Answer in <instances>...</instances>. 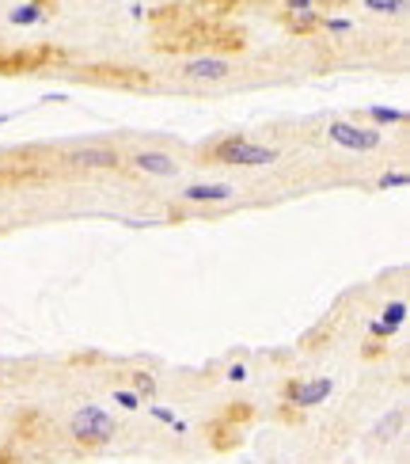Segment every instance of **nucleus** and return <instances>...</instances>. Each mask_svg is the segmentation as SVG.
Masks as SVG:
<instances>
[{
  "label": "nucleus",
  "mask_w": 410,
  "mask_h": 464,
  "mask_svg": "<svg viewBox=\"0 0 410 464\" xmlns=\"http://www.w3.org/2000/svg\"><path fill=\"white\" fill-rule=\"evenodd\" d=\"M334 392V381L331 377H312V381H300V377H289L281 385V403H293V407H315V403H323L327 396Z\"/></svg>",
  "instance_id": "nucleus-7"
},
{
  "label": "nucleus",
  "mask_w": 410,
  "mask_h": 464,
  "mask_svg": "<svg viewBox=\"0 0 410 464\" xmlns=\"http://www.w3.org/2000/svg\"><path fill=\"white\" fill-rule=\"evenodd\" d=\"M205 438H209V446L217 453H232V449H240L243 434H240V427H228V422L213 419V422H205Z\"/></svg>",
  "instance_id": "nucleus-13"
},
{
  "label": "nucleus",
  "mask_w": 410,
  "mask_h": 464,
  "mask_svg": "<svg viewBox=\"0 0 410 464\" xmlns=\"http://www.w3.org/2000/svg\"><path fill=\"white\" fill-rule=\"evenodd\" d=\"M232 190L235 187H228V183H194L182 190V198L187 202H228Z\"/></svg>",
  "instance_id": "nucleus-15"
},
{
  "label": "nucleus",
  "mask_w": 410,
  "mask_h": 464,
  "mask_svg": "<svg viewBox=\"0 0 410 464\" xmlns=\"http://www.w3.org/2000/svg\"><path fill=\"white\" fill-rule=\"evenodd\" d=\"M148 411H152V415H156L160 422H168V427L175 430V434H182V430H187V427H182V419H175L168 407H160V403H148Z\"/></svg>",
  "instance_id": "nucleus-23"
},
{
  "label": "nucleus",
  "mask_w": 410,
  "mask_h": 464,
  "mask_svg": "<svg viewBox=\"0 0 410 464\" xmlns=\"http://www.w3.org/2000/svg\"><path fill=\"white\" fill-rule=\"evenodd\" d=\"M410 175L406 171H387V175H380V190H392V187H406Z\"/></svg>",
  "instance_id": "nucleus-24"
},
{
  "label": "nucleus",
  "mask_w": 410,
  "mask_h": 464,
  "mask_svg": "<svg viewBox=\"0 0 410 464\" xmlns=\"http://www.w3.org/2000/svg\"><path fill=\"white\" fill-rule=\"evenodd\" d=\"M365 8H373V12H380V16H392V12H403L406 0H365Z\"/></svg>",
  "instance_id": "nucleus-22"
},
{
  "label": "nucleus",
  "mask_w": 410,
  "mask_h": 464,
  "mask_svg": "<svg viewBox=\"0 0 410 464\" xmlns=\"http://www.w3.org/2000/svg\"><path fill=\"white\" fill-rule=\"evenodd\" d=\"M365 115H368V122H373V126H399V122H406V110H399V107H368Z\"/></svg>",
  "instance_id": "nucleus-18"
},
{
  "label": "nucleus",
  "mask_w": 410,
  "mask_h": 464,
  "mask_svg": "<svg viewBox=\"0 0 410 464\" xmlns=\"http://www.w3.org/2000/svg\"><path fill=\"white\" fill-rule=\"evenodd\" d=\"M84 84H102V88H152V73L148 69H137V65H118V62H99V65H84L76 73Z\"/></svg>",
  "instance_id": "nucleus-5"
},
{
  "label": "nucleus",
  "mask_w": 410,
  "mask_h": 464,
  "mask_svg": "<svg viewBox=\"0 0 410 464\" xmlns=\"http://www.w3.org/2000/svg\"><path fill=\"white\" fill-rule=\"evenodd\" d=\"M331 141L342 149H350V153H373V149H380L384 134L373 126H357V122H331Z\"/></svg>",
  "instance_id": "nucleus-8"
},
{
  "label": "nucleus",
  "mask_w": 410,
  "mask_h": 464,
  "mask_svg": "<svg viewBox=\"0 0 410 464\" xmlns=\"http://www.w3.org/2000/svg\"><path fill=\"white\" fill-rule=\"evenodd\" d=\"M65 65V50L57 42H35V46H0V76H23V73H42V69Z\"/></svg>",
  "instance_id": "nucleus-3"
},
{
  "label": "nucleus",
  "mask_w": 410,
  "mask_h": 464,
  "mask_svg": "<svg viewBox=\"0 0 410 464\" xmlns=\"http://www.w3.org/2000/svg\"><path fill=\"white\" fill-rule=\"evenodd\" d=\"M281 419L285 422H304V411L293 407V403H281Z\"/></svg>",
  "instance_id": "nucleus-27"
},
{
  "label": "nucleus",
  "mask_w": 410,
  "mask_h": 464,
  "mask_svg": "<svg viewBox=\"0 0 410 464\" xmlns=\"http://www.w3.org/2000/svg\"><path fill=\"white\" fill-rule=\"evenodd\" d=\"M221 422H228V427H247V422L254 419V403H224L221 407V415H217Z\"/></svg>",
  "instance_id": "nucleus-17"
},
{
  "label": "nucleus",
  "mask_w": 410,
  "mask_h": 464,
  "mask_svg": "<svg viewBox=\"0 0 410 464\" xmlns=\"http://www.w3.org/2000/svg\"><path fill=\"white\" fill-rule=\"evenodd\" d=\"M8 19H12L16 27H27V23H38V19H42V12H38L35 4H23V8H16V12L8 16Z\"/></svg>",
  "instance_id": "nucleus-21"
},
{
  "label": "nucleus",
  "mask_w": 410,
  "mask_h": 464,
  "mask_svg": "<svg viewBox=\"0 0 410 464\" xmlns=\"http://www.w3.org/2000/svg\"><path fill=\"white\" fill-rule=\"evenodd\" d=\"M278 19H281L285 31L296 35V38H308V35L320 31V12L312 8V0H285Z\"/></svg>",
  "instance_id": "nucleus-9"
},
{
  "label": "nucleus",
  "mask_w": 410,
  "mask_h": 464,
  "mask_svg": "<svg viewBox=\"0 0 410 464\" xmlns=\"http://www.w3.org/2000/svg\"><path fill=\"white\" fill-rule=\"evenodd\" d=\"M194 19V8L182 4V0H171V4H160L148 12V23L156 27V31H171V27H182Z\"/></svg>",
  "instance_id": "nucleus-12"
},
{
  "label": "nucleus",
  "mask_w": 410,
  "mask_h": 464,
  "mask_svg": "<svg viewBox=\"0 0 410 464\" xmlns=\"http://www.w3.org/2000/svg\"><path fill=\"white\" fill-rule=\"evenodd\" d=\"M73 168H88V171H99V168H118L122 156L115 153V149L107 145H84V149H73V153L65 156Z\"/></svg>",
  "instance_id": "nucleus-11"
},
{
  "label": "nucleus",
  "mask_w": 410,
  "mask_h": 464,
  "mask_svg": "<svg viewBox=\"0 0 410 464\" xmlns=\"http://www.w3.org/2000/svg\"><path fill=\"white\" fill-rule=\"evenodd\" d=\"M380 324H384L387 331H392V335L406 324V305H403V301H395V305H387V308L380 312Z\"/></svg>",
  "instance_id": "nucleus-19"
},
{
  "label": "nucleus",
  "mask_w": 410,
  "mask_h": 464,
  "mask_svg": "<svg viewBox=\"0 0 410 464\" xmlns=\"http://www.w3.org/2000/svg\"><path fill=\"white\" fill-rule=\"evenodd\" d=\"M115 403H118V407H126V411H137V407H141V396H137V392H126V388H122V392H115Z\"/></svg>",
  "instance_id": "nucleus-25"
},
{
  "label": "nucleus",
  "mask_w": 410,
  "mask_h": 464,
  "mask_svg": "<svg viewBox=\"0 0 410 464\" xmlns=\"http://www.w3.org/2000/svg\"><path fill=\"white\" fill-rule=\"evenodd\" d=\"M4 122H8V118H4V115H0V126H4Z\"/></svg>",
  "instance_id": "nucleus-33"
},
{
  "label": "nucleus",
  "mask_w": 410,
  "mask_h": 464,
  "mask_svg": "<svg viewBox=\"0 0 410 464\" xmlns=\"http://www.w3.org/2000/svg\"><path fill=\"white\" fill-rule=\"evenodd\" d=\"M133 168L145 171V175H163V179L179 171V164H175V160H171L168 153H152V149H145V153L133 156Z\"/></svg>",
  "instance_id": "nucleus-14"
},
{
  "label": "nucleus",
  "mask_w": 410,
  "mask_h": 464,
  "mask_svg": "<svg viewBox=\"0 0 410 464\" xmlns=\"http://www.w3.org/2000/svg\"><path fill=\"white\" fill-rule=\"evenodd\" d=\"M0 464H27L16 449H0Z\"/></svg>",
  "instance_id": "nucleus-28"
},
{
  "label": "nucleus",
  "mask_w": 410,
  "mask_h": 464,
  "mask_svg": "<svg viewBox=\"0 0 410 464\" xmlns=\"http://www.w3.org/2000/svg\"><path fill=\"white\" fill-rule=\"evenodd\" d=\"M115 434H118L115 419H110L102 407H95V403L80 407L76 415H73V422H69V438H73L80 449H88V453L110 446V441H115Z\"/></svg>",
  "instance_id": "nucleus-4"
},
{
  "label": "nucleus",
  "mask_w": 410,
  "mask_h": 464,
  "mask_svg": "<svg viewBox=\"0 0 410 464\" xmlns=\"http://www.w3.org/2000/svg\"><path fill=\"white\" fill-rule=\"evenodd\" d=\"M228 73H232V65L224 62V57H213V54L190 57V62L182 65V76H187V80H209V84L228 80Z\"/></svg>",
  "instance_id": "nucleus-10"
},
{
  "label": "nucleus",
  "mask_w": 410,
  "mask_h": 464,
  "mask_svg": "<svg viewBox=\"0 0 410 464\" xmlns=\"http://www.w3.org/2000/svg\"><path fill=\"white\" fill-rule=\"evenodd\" d=\"M54 179L42 160H16V156H0V190H30V187H46Z\"/></svg>",
  "instance_id": "nucleus-6"
},
{
  "label": "nucleus",
  "mask_w": 410,
  "mask_h": 464,
  "mask_svg": "<svg viewBox=\"0 0 410 464\" xmlns=\"http://www.w3.org/2000/svg\"><path fill=\"white\" fill-rule=\"evenodd\" d=\"M228 377H232V381H243V377H247V369H243V366H232Z\"/></svg>",
  "instance_id": "nucleus-31"
},
{
  "label": "nucleus",
  "mask_w": 410,
  "mask_h": 464,
  "mask_svg": "<svg viewBox=\"0 0 410 464\" xmlns=\"http://www.w3.org/2000/svg\"><path fill=\"white\" fill-rule=\"evenodd\" d=\"M102 4H118V0H102Z\"/></svg>",
  "instance_id": "nucleus-32"
},
{
  "label": "nucleus",
  "mask_w": 410,
  "mask_h": 464,
  "mask_svg": "<svg viewBox=\"0 0 410 464\" xmlns=\"http://www.w3.org/2000/svg\"><path fill=\"white\" fill-rule=\"evenodd\" d=\"M320 31H331V35H346V31H350V19H320Z\"/></svg>",
  "instance_id": "nucleus-26"
},
{
  "label": "nucleus",
  "mask_w": 410,
  "mask_h": 464,
  "mask_svg": "<svg viewBox=\"0 0 410 464\" xmlns=\"http://www.w3.org/2000/svg\"><path fill=\"white\" fill-rule=\"evenodd\" d=\"M194 12H201V19H228L232 12H240L243 0H194Z\"/></svg>",
  "instance_id": "nucleus-16"
},
{
  "label": "nucleus",
  "mask_w": 410,
  "mask_h": 464,
  "mask_svg": "<svg viewBox=\"0 0 410 464\" xmlns=\"http://www.w3.org/2000/svg\"><path fill=\"white\" fill-rule=\"evenodd\" d=\"M152 46L160 54H243L247 50V35L243 27H232L224 19H201L194 16L190 23L182 27H171V31H156Z\"/></svg>",
  "instance_id": "nucleus-1"
},
{
  "label": "nucleus",
  "mask_w": 410,
  "mask_h": 464,
  "mask_svg": "<svg viewBox=\"0 0 410 464\" xmlns=\"http://www.w3.org/2000/svg\"><path fill=\"white\" fill-rule=\"evenodd\" d=\"M278 160V149L254 145L243 134H224L201 149V164H235V168H262Z\"/></svg>",
  "instance_id": "nucleus-2"
},
{
  "label": "nucleus",
  "mask_w": 410,
  "mask_h": 464,
  "mask_svg": "<svg viewBox=\"0 0 410 464\" xmlns=\"http://www.w3.org/2000/svg\"><path fill=\"white\" fill-rule=\"evenodd\" d=\"M27 4H35V8H38V12H42V16H46V12H54V8H57V0H27Z\"/></svg>",
  "instance_id": "nucleus-30"
},
{
  "label": "nucleus",
  "mask_w": 410,
  "mask_h": 464,
  "mask_svg": "<svg viewBox=\"0 0 410 464\" xmlns=\"http://www.w3.org/2000/svg\"><path fill=\"white\" fill-rule=\"evenodd\" d=\"M133 377V388H137V396H156V377L145 369H137V373H129Z\"/></svg>",
  "instance_id": "nucleus-20"
},
{
  "label": "nucleus",
  "mask_w": 410,
  "mask_h": 464,
  "mask_svg": "<svg viewBox=\"0 0 410 464\" xmlns=\"http://www.w3.org/2000/svg\"><path fill=\"white\" fill-rule=\"evenodd\" d=\"M368 331H373V339H376V342H384V339H392V331H387V327L380 324V320H376V324H373V327H368Z\"/></svg>",
  "instance_id": "nucleus-29"
}]
</instances>
